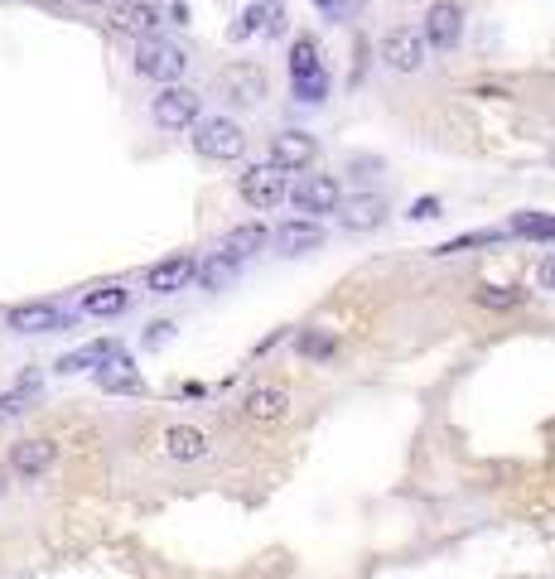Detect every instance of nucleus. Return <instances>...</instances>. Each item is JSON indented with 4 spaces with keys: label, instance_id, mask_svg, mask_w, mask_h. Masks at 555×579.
<instances>
[{
    "label": "nucleus",
    "instance_id": "f257e3e1",
    "mask_svg": "<svg viewBox=\"0 0 555 579\" xmlns=\"http://www.w3.org/2000/svg\"><path fill=\"white\" fill-rule=\"evenodd\" d=\"M194 155L203 160H213V165H232V160H242L247 155V131L232 121V116H198L194 126Z\"/></svg>",
    "mask_w": 555,
    "mask_h": 579
},
{
    "label": "nucleus",
    "instance_id": "f03ea898",
    "mask_svg": "<svg viewBox=\"0 0 555 579\" xmlns=\"http://www.w3.org/2000/svg\"><path fill=\"white\" fill-rule=\"evenodd\" d=\"M290 87H295V102H305V107H319L329 97V68H324L319 44L309 34L290 44Z\"/></svg>",
    "mask_w": 555,
    "mask_h": 579
},
{
    "label": "nucleus",
    "instance_id": "7ed1b4c3",
    "mask_svg": "<svg viewBox=\"0 0 555 579\" xmlns=\"http://www.w3.org/2000/svg\"><path fill=\"white\" fill-rule=\"evenodd\" d=\"M198 116H203V97H198L194 87H184V83H165L155 97H150V121H155L165 136L189 131Z\"/></svg>",
    "mask_w": 555,
    "mask_h": 579
},
{
    "label": "nucleus",
    "instance_id": "20e7f679",
    "mask_svg": "<svg viewBox=\"0 0 555 579\" xmlns=\"http://www.w3.org/2000/svg\"><path fill=\"white\" fill-rule=\"evenodd\" d=\"M184 68H189V54L179 49V44H169L160 34H150V39H140L136 44V73L140 78H150V83H179L184 78Z\"/></svg>",
    "mask_w": 555,
    "mask_h": 579
},
{
    "label": "nucleus",
    "instance_id": "39448f33",
    "mask_svg": "<svg viewBox=\"0 0 555 579\" xmlns=\"http://www.w3.org/2000/svg\"><path fill=\"white\" fill-rule=\"evenodd\" d=\"M5 329L20 333V338L63 333V329H73V314L58 309V304H49V300H25V304H15V309H5Z\"/></svg>",
    "mask_w": 555,
    "mask_h": 579
},
{
    "label": "nucleus",
    "instance_id": "423d86ee",
    "mask_svg": "<svg viewBox=\"0 0 555 579\" xmlns=\"http://www.w3.org/2000/svg\"><path fill=\"white\" fill-rule=\"evenodd\" d=\"M218 92L237 107H261L271 97V78L261 63H227L218 73Z\"/></svg>",
    "mask_w": 555,
    "mask_h": 579
},
{
    "label": "nucleus",
    "instance_id": "0eeeda50",
    "mask_svg": "<svg viewBox=\"0 0 555 579\" xmlns=\"http://www.w3.org/2000/svg\"><path fill=\"white\" fill-rule=\"evenodd\" d=\"M420 39H425V49H435V54H454V49L464 44V5H459V0H435V5L425 10Z\"/></svg>",
    "mask_w": 555,
    "mask_h": 579
},
{
    "label": "nucleus",
    "instance_id": "6e6552de",
    "mask_svg": "<svg viewBox=\"0 0 555 579\" xmlns=\"http://www.w3.org/2000/svg\"><path fill=\"white\" fill-rule=\"evenodd\" d=\"M237 193L247 198L251 208H280L285 203V193H290V174L285 169H276L271 160L266 165H251V169H242V179H237Z\"/></svg>",
    "mask_w": 555,
    "mask_h": 579
},
{
    "label": "nucleus",
    "instance_id": "1a4fd4ad",
    "mask_svg": "<svg viewBox=\"0 0 555 579\" xmlns=\"http://www.w3.org/2000/svg\"><path fill=\"white\" fill-rule=\"evenodd\" d=\"M285 198H290L300 213H309V218H324V213H338L343 184H338V174H305Z\"/></svg>",
    "mask_w": 555,
    "mask_h": 579
},
{
    "label": "nucleus",
    "instance_id": "9d476101",
    "mask_svg": "<svg viewBox=\"0 0 555 579\" xmlns=\"http://www.w3.org/2000/svg\"><path fill=\"white\" fill-rule=\"evenodd\" d=\"M319 160V140L309 136V131H276L271 136V165L285 169V174H300V169H309Z\"/></svg>",
    "mask_w": 555,
    "mask_h": 579
},
{
    "label": "nucleus",
    "instance_id": "9b49d317",
    "mask_svg": "<svg viewBox=\"0 0 555 579\" xmlns=\"http://www.w3.org/2000/svg\"><path fill=\"white\" fill-rule=\"evenodd\" d=\"M194 271H198L194 256H189V251H174V256L155 261V266L145 271V290H150V295H179V290L194 285Z\"/></svg>",
    "mask_w": 555,
    "mask_h": 579
},
{
    "label": "nucleus",
    "instance_id": "f8f14e48",
    "mask_svg": "<svg viewBox=\"0 0 555 579\" xmlns=\"http://www.w3.org/2000/svg\"><path fill=\"white\" fill-rule=\"evenodd\" d=\"M425 39H420L416 29H387V39H382V63H387L391 73H420L425 68Z\"/></svg>",
    "mask_w": 555,
    "mask_h": 579
},
{
    "label": "nucleus",
    "instance_id": "ddd939ff",
    "mask_svg": "<svg viewBox=\"0 0 555 579\" xmlns=\"http://www.w3.org/2000/svg\"><path fill=\"white\" fill-rule=\"evenodd\" d=\"M391 218V203L377 193H358V198H343L338 203V227L343 232H377Z\"/></svg>",
    "mask_w": 555,
    "mask_h": 579
},
{
    "label": "nucleus",
    "instance_id": "4468645a",
    "mask_svg": "<svg viewBox=\"0 0 555 579\" xmlns=\"http://www.w3.org/2000/svg\"><path fill=\"white\" fill-rule=\"evenodd\" d=\"M160 10L150 5V0H116V10H111V29L116 34H131V39H150L155 29H160Z\"/></svg>",
    "mask_w": 555,
    "mask_h": 579
},
{
    "label": "nucleus",
    "instance_id": "2eb2a0df",
    "mask_svg": "<svg viewBox=\"0 0 555 579\" xmlns=\"http://www.w3.org/2000/svg\"><path fill=\"white\" fill-rule=\"evenodd\" d=\"M92 382L102 386L107 396H140L145 391V377H140V367L126 353H116V358H107L97 372H92Z\"/></svg>",
    "mask_w": 555,
    "mask_h": 579
},
{
    "label": "nucleus",
    "instance_id": "dca6fc26",
    "mask_svg": "<svg viewBox=\"0 0 555 579\" xmlns=\"http://www.w3.org/2000/svg\"><path fill=\"white\" fill-rule=\"evenodd\" d=\"M58 459V444L54 440H20L10 444V473L15 478H44V473L54 469Z\"/></svg>",
    "mask_w": 555,
    "mask_h": 579
},
{
    "label": "nucleus",
    "instance_id": "f3484780",
    "mask_svg": "<svg viewBox=\"0 0 555 579\" xmlns=\"http://www.w3.org/2000/svg\"><path fill=\"white\" fill-rule=\"evenodd\" d=\"M290 411V391L285 386H251L247 396H242V415L247 420H256V425H271V420H280V415Z\"/></svg>",
    "mask_w": 555,
    "mask_h": 579
},
{
    "label": "nucleus",
    "instance_id": "a211bd4d",
    "mask_svg": "<svg viewBox=\"0 0 555 579\" xmlns=\"http://www.w3.org/2000/svg\"><path fill=\"white\" fill-rule=\"evenodd\" d=\"M266 242H271V227H266V222H242V227H232V232L222 237L218 251L227 256V261H237V266H242V261H251Z\"/></svg>",
    "mask_w": 555,
    "mask_h": 579
},
{
    "label": "nucleus",
    "instance_id": "6ab92c4d",
    "mask_svg": "<svg viewBox=\"0 0 555 579\" xmlns=\"http://www.w3.org/2000/svg\"><path fill=\"white\" fill-rule=\"evenodd\" d=\"M271 237H276V247L285 251V256H300V251L324 247V227H319L314 218H290V222H280Z\"/></svg>",
    "mask_w": 555,
    "mask_h": 579
},
{
    "label": "nucleus",
    "instance_id": "aec40b11",
    "mask_svg": "<svg viewBox=\"0 0 555 579\" xmlns=\"http://www.w3.org/2000/svg\"><path fill=\"white\" fill-rule=\"evenodd\" d=\"M160 444H165V459H174V464H198L208 454V435L198 425H169Z\"/></svg>",
    "mask_w": 555,
    "mask_h": 579
},
{
    "label": "nucleus",
    "instance_id": "412c9836",
    "mask_svg": "<svg viewBox=\"0 0 555 579\" xmlns=\"http://www.w3.org/2000/svg\"><path fill=\"white\" fill-rule=\"evenodd\" d=\"M121 353V343H111V338H97V343H87V348H78V353H68V358H58V372L63 377H78V372H97L107 358H116Z\"/></svg>",
    "mask_w": 555,
    "mask_h": 579
},
{
    "label": "nucleus",
    "instance_id": "4be33fe9",
    "mask_svg": "<svg viewBox=\"0 0 555 579\" xmlns=\"http://www.w3.org/2000/svg\"><path fill=\"white\" fill-rule=\"evenodd\" d=\"M126 309H131V290L126 285H97V290L83 295V314H92V319H116Z\"/></svg>",
    "mask_w": 555,
    "mask_h": 579
},
{
    "label": "nucleus",
    "instance_id": "5701e85b",
    "mask_svg": "<svg viewBox=\"0 0 555 579\" xmlns=\"http://www.w3.org/2000/svg\"><path fill=\"white\" fill-rule=\"evenodd\" d=\"M256 29H261V34H280V29H285V10L271 5V0H256L247 15H242V25L232 29V39H247V34H256Z\"/></svg>",
    "mask_w": 555,
    "mask_h": 579
},
{
    "label": "nucleus",
    "instance_id": "b1692460",
    "mask_svg": "<svg viewBox=\"0 0 555 579\" xmlns=\"http://www.w3.org/2000/svg\"><path fill=\"white\" fill-rule=\"evenodd\" d=\"M237 276H242V266H237V261H227L222 251H213L208 261H198V271H194V280L203 285V290H213V295H218V290H227Z\"/></svg>",
    "mask_w": 555,
    "mask_h": 579
},
{
    "label": "nucleus",
    "instance_id": "393cba45",
    "mask_svg": "<svg viewBox=\"0 0 555 579\" xmlns=\"http://www.w3.org/2000/svg\"><path fill=\"white\" fill-rule=\"evenodd\" d=\"M507 232L512 237H531V242H555V213H512Z\"/></svg>",
    "mask_w": 555,
    "mask_h": 579
},
{
    "label": "nucleus",
    "instance_id": "a878e982",
    "mask_svg": "<svg viewBox=\"0 0 555 579\" xmlns=\"http://www.w3.org/2000/svg\"><path fill=\"white\" fill-rule=\"evenodd\" d=\"M522 300H527V290H512V285H478L473 290L478 309H517Z\"/></svg>",
    "mask_w": 555,
    "mask_h": 579
},
{
    "label": "nucleus",
    "instance_id": "bb28decb",
    "mask_svg": "<svg viewBox=\"0 0 555 579\" xmlns=\"http://www.w3.org/2000/svg\"><path fill=\"white\" fill-rule=\"evenodd\" d=\"M295 353H300V358H333V353H338V343H333V333L305 329L300 338H295Z\"/></svg>",
    "mask_w": 555,
    "mask_h": 579
},
{
    "label": "nucleus",
    "instance_id": "cd10ccee",
    "mask_svg": "<svg viewBox=\"0 0 555 579\" xmlns=\"http://www.w3.org/2000/svg\"><path fill=\"white\" fill-rule=\"evenodd\" d=\"M34 391H39V377H34V372H25L15 391H5V396H0V415H20L29 401H34Z\"/></svg>",
    "mask_w": 555,
    "mask_h": 579
},
{
    "label": "nucleus",
    "instance_id": "c85d7f7f",
    "mask_svg": "<svg viewBox=\"0 0 555 579\" xmlns=\"http://www.w3.org/2000/svg\"><path fill=\"white\" fill-rule=\"evenodd\" d=\"M169 338H174V324H169V319H155L150 333H145V348H165Z\"/></svg>",
    "mask_w": 555,
    "mask_h": 579
},
{
    "label": "nucleus",
    "instance_id": "c756f323",
    "mask_svg": "<svg viewBox=\"0 0 555 579\" xmlns=\"http://www.w3.org/2000/svg\"><path fill=\"white\" fill-rule=\"evenodd\" d=\"M406 218H416V222L440 218V198H420V203H411V213H406Z\"/></svg>",
    "mask_w": 555,
    "mask_h": 579
},
{
    "label": "nucleus",
    "instance_id": "7c9ffc66",
    "mask_svg": "<svg viewBox=\"0 0 555 579\" xmlns=\"http://www.w3.org/2000/svg\"><path fill=\"white\" fill-rule=\"evenodd\" d=\"M536 280H541V290H555V256H546V261H541Z\"/></svg>",
    "mask_w": 555,
    "mask_h": 579
},
{
    "label": "nucleus",
    "instance_id": "2f4dec72",
    "mask_svg": "<svg viewBox=\"0 0 555 579\" xmlns=\"http://www.w3.org/2000/svg\"><path fill=\"white\" fill-rule=\"evenodd\" d=\"M83 5H107V0H83Z\"/></svg>",
    "mask_w": 555,
    "mask_h": 579
},
{
    "label": "nucleus",
    "instance_id": "473e14b6",
    "mask_svg": "<svg viewBox=\"0 0 555 579\" xmlns=\"http://www.w3.org/2000/svg\"><path fill=\"white\" fill-rule=\"evenodd\" d=\"M319 5H329V0H319Z\"/></svg>",
    "mask_w": 555,
    "mask_h": 579
}]
</instances>
